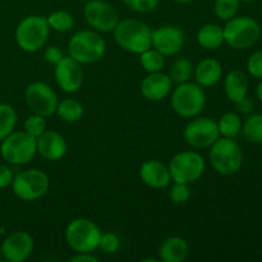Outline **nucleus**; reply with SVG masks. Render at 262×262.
<instances>
[{
  "mask_svg": "<svg viewBox=\"0 0 262 262\" xmlns=\"http://www.w3.org/2000/svg\"><path fill=\"white\" fill-rule=\"evenodd\" d=\"M239 0H215L214 12L222 20H229L235 17L239 10Z\"/></svg>",
  "mask_w": 262,
  "mask_h": 262,
  "instance_id": "obj_31",
  "label": "nucleus"
},
{
  "mask_svg": "<svg viewBox=\"0 0 262 262\" xmlns=\"http://www.w3.org/2000/svg\"><path fill=\"white\" fill-rule=\"evenodd\" d=\"M50 30L56 31V32H69L74 27V18L67 10H55L50 13L49 17H46Z\"/></svg>",
  "mask_w": 262,
  "mask_h": 262,
  "instance_id": "obj_29",
  "label": "nucleus"
},
{
  "mask_svg": "<svg viewBox=\"0 0 262 262\" xmlns=\"http://www.w3.org/2000/svg\"><path fill=\"white\" fill-rule=\"evenodd\" d=\"M209 156L211 166L220 176H234L243 165V151L234 138H217L210 146Z\"/></svg>",
  "mask_w": 262,
  "mask_h": 262,
  "instance_id": "obj_1",
  "label": "nucleus"
},
{
  "mask_svg": "<svg viewBox=\"0 0 262 262\" xmlns=\"http://www.w3.org/2000/svg\"><path fill=\"white\" fill-rule=\"evenodd\" d=\"M176 3H178V4H188V3L193 2V0H174Z\"/></svg>",
  "mask_w": 262,
  "mask_h": 262,
  "instance_id": "obj_42",
  "label": "nucleus"
},
{
  "mask_svg": "<svg viewBox=\"0 0 262 262\" xmlns=\"http://www.w3.org/2000/svg\"><path fill=\"white\" fill-rule=\"evenodd\" d=\"M83 17L97 32H112L119 23L118 10L105 0H91L83 7Z\"/></svg>",
  "mask_w": 262,
  "mask_h": 262,
  "instance_id": "obj_13",
  "label": "nucleus"
},
{
  "mask_svg": "<svg viewBox=\"0 0 262 262\" xmlns=\"http://www.w3.org/2000/svg\"><path fill=\"white\" fill-rule=\"evenodd\" d=\"M248 77L247 74L239 69L230 71L224 78V91L229 101L238 102L243 97L247 96L248 92Z\"/></svg>",
  "mask_w": 262,
  "mask_h": 262,
  "instance_id": "obj_22",
  "label": "nucleus"
},
{
  "mask_svg": "<svg viewBox=\"0 0 262 262\" xmlns=\"http://www.w3.org/2000/svg\"><path fill=\"white\" fill-rule=\"evenodd\" d=\"M18 115L14 107L9 104H0V141L14 132Z\"/></svg>",
  "mask_w": 262,
  "mask_h": 262,
  "instance_id": "obj_28",
  "label": "nucleus"
},
{
  "mask_svg": "<svg viewBox=\"0 0 262 262\" xmlns=\"http://www.w3.org/2000/svg\"><path fill=\"white\" fill-rule=\"evenodd\" d=\"M168 196H169V200H170L173 204L176 205L186 204V202L191 199V191H189L188 184L177 183V182H174L173 186L169 188Z\"/></svg>",
  "mask_w": 262,
  "mask_h": 262,
  "instance_id": "obj_33",
  "label": "nucleus"
},
{
  "mask_svg": "<svg viewBox=\"0 0 262 262\" xmlns=\"http://www.w3.org/2000/svg\"><path fill=\"white\" fill-rule=\"evenodd\" d=\"M189 255V246L184 238L169 237L159 248V258L164 262H183Z\"/></svg>",
  "mask_w": 262,
  "mask_h": 262,
  "instance_id": "obj_21",
  "label": "nucleus"
},
{
  "mask_svg": "<svg viewBox=\"0 0 262 262\" xmlns=\"http://www.w3.org/2000/svg\"><path fill=\"white\" fill-rule=\"evenodd\" d=\"M120 247V239L115 233L113 232H106L101 233V237H100L99 242V248L106 255H113V253L117 252Z\"/></svg>",
  "mask_w": 262,
  "mask_h": 262,
  "instance_id": "obj_34",
  "label": "nucleus"
},
{
  "mask_svg": "<svg viewBox=\"0 0 262 262\" xmlns=\"http://www.w3.org/2000/svg\"><path fill=\"white\" fill-rule=\"evenodd\" d=\"M256 96H257V99L260 100V102L262 104V79L260 83L257 84V87H256Z\"/></svg>",
  "mask_w": 262,
  "mask_h": 262,
  "instance_id": "obj_41",
  "label": "nucleus"
},
{
  "mask_svg": "<svg viewBox=\"0 0 262 262\" xmlns=\"http://www.w3.org/2000/svg\"><path fill=\"white\" fill-rule=\"evenodd\" d=\"M235 105H237V109L241 114L250 115L251 113L253 112V109H255V104H253L252 100L247 96L243 97V99L239 100L238 102H235Z\"/></svg>",
  "mask_w": 262,
  "mask_h": 262,
  "instance_id": "obj_39",
  "label": "nucleus"
},
{
  "mask_svg": "<svg viewBox=\"0 0 262 262\" xmlns=\"http://www.w3.org/2000/svg\"><path fill=\"white\" fill-rule=\"evenodd\" d=\"M55 82L61 91L67 94H74L83 83V71L81 64L71 56H64L54 69Z\"/></svg>",
  "mask_w": 262,
  "mask_h": 262,
  "instance_id": "obj_14",
  "label": "nucleus"
},
{
  "mask_svg": "<svg viewBox=\"0 0 262 262\" xmlns=\"http://www.w3.org/2000/svg\"><path fill=\"white\" fill-rule=\"evenodd\" d=\"M100 237L99 225L86 217H77L67 225L66 242L74 252H94L99 248Z\"/></svg>",
  "mask_w": 262,
  "mask_h": 262,
  "instance_id": "obj_7",
  "label": "nucleus"
},
{
  "mask_svg": "<svg viewBox=\"0 0 262 262\" xmlns=\"http://www.w3.org/2000/svg\"><path fill=\"white\" fill-rule=\"evenodd\" d=\"M13 177L14 176L12 173V169L5 164H0V189L12 186Z\"/></svg>",
  "mask_w": 262,
  "mask_h": 262,
  "instance_id": "obj_38",
  "label": "nucleus"
},
{
  "mask_svg": "<svg viewBox=\"0 0 262 262\" xmlns=\"http://www.w3.org/2000/svg\"><path fill=\"white\" fill-rule=\"evenodd\" d=\"M168 168L171 181L189 184L199 181L204 176L206 161L204 156L196 151H182L171 158Z\"/></svg>",
  "mask_w": 262,
  "mask_h": 262,
  "instance_id": "obj_10",
  "label": "nucleus"
},
{
  "mask_svg": "<svg viewBox=\"0 0 262 262\" xmlns=\"http://www.w3.org/2000/svg\"><path fill=\"white\" fill-rule=\"evenodd\" d=\"M247 71L255 78L262 79V50L251 54L247 60Z\"/></svg>",
  "mask_w": 262,
  "mask_h": 262,
  "instance_id": "obj_36",
  "label": "nucleus"
},
{
  "mask_svg": "<svg viewBox=\"0 0 262 262\" xmlns=\"http://www.w3.org/2000/svg\"><path fill=\"white\" fill-rule=\"evenodd\" d=\"M50 187V179L40 169H27L13 177V193L22 201L32 202L45 196Z\"/></svg>",
  "mask_w": 262,
  "mask_h": 262,
  "instance_id": "obj_8",
  "label": "nucleus"
},
{
  "mask_svg": "<svg viewBox=\"0 0 262 262\" xmlns=\"http://www.w3.org/2000/svg\"><path fill=\"white\" fill-rule=\"evenodd\" d=\"M56 114L64 122L74 123L78 122L83 117V105L74 99H64L59 101L58 107H56Z\"/></svg>",
  "mask_w": 262,
  "mask_h": 262,
  "instance_id": "obj_26",
  "label": "nucleus"
},
{
  "mask_svg": "<svg viewBox=\"0 0 262 262\" xmlns=\"http://www.w3.org/2000/svg\"><path fill=\"white\" fill-rule=\"evenodd\" d=\"M243 137L251 143H262V114H250L243 122L242 130Z\"/></svg>",
  "mask_w": 262,
  "mask_h": 262,
  "instance_id": "obj_27",
  "label": "nucleus"
},
{
  "mask_svg": "<svg viewBox=\"0 0 262 262\" xmlns=\"http://www.w3.org/2000/svg\"><path fill=\"white\" fill-rule=\"evenodd\" d=\"M50 35V27L43 15H28L23 18L15 30V41L26 53H36L45 46Z\"/></svg>",
  "mask_w": 262,
  "mask_h": 262,
  "instance_id": "obj_6",
  "label": "nucleus"
},
{
  "mask_svg": "<svg viewBox=\"0 0 262 262\" xmlns=\"http://www.w3.org/2000/svg\"><path fill=\"white\" fill-rule=\"evenodd\" d=\"M170 104L174 113L181 118L199 117L206 104L204 87L189 81L179 83L171 92Z\"/></svg>",
  "mask_w": 262,
  "mask_h": 262,
  "instance_id": "obj_5",
  "label": "nucleus"
},
{
  "mask_svg": "<svg viewBox=\"0 0 262 262\" xmlns=\"http://www.w3.org/2000/svg\"><path fill=\"white\" fill-rule=\"evenodd\" d=\"M193 76L196 78V83L204 89L212 87L223 78V67L216 59L206 58L194 67Z\"/></svg>",
  "mask_w": 262,
  "mask_h": 262,
  "instance_id": "obj_20",
  "label": "nucleus"
},
{
  "mask_svg": "<svg viewBox=\"0 0 262 262\" xmlns=\"http://www.w3.org/2000/svg\"><path fill=\"white\" fill-rule=\"evenodd\" d=\"M194 67L192 61L189 60L187 56H182V58L176 59L173 64L169 69V77L171 78L173 83H183V82H188L191 77L193 76Z\"/></svg>",
  "mask_w": 262,
  "mask_h": 262,
  "instance_id": "obj_25",
  "label": "nucleus"
},
{
  "mask_svg": "<svg viewBox=\"0 0 262 262\" xmlns=\"http://www.w3.org/2000/svg\"><path fill=\"white\" fill-rule=\"evenodd\" d=\"M220 137L217 123L207 117H194L186 125L183 138L193 148H210Z\"/></svg>",
  "mask_w": 262,
  "mask_h": 262,
  "instance_id": "obj_12",
  "label": "nucleus"
},
{
  "mask_svg": "<svg viewBox=\"0 0 262 262\" xmlns=\"http://www.w3.org/2000/svg\"><path fill=\"white\" fill-rule=\"evenodd\" d=\"M37 154L36 138L25 130L12 132L2 141L0 155L8 164L25 165L28 164Z\"/></svg>",
  "mask_w": 262,
  "mask_h": 262,
  "instance_id": "obj_9",
  "label": "nucleus"
},
{
  "mask_svg": "<svg viewBox=\"0 0 262 262\" xmlns=\"http://www.w3.org/2000/svg\"><path fill=\"white\" fill-rule=\"evenodd\" d=\"M3 258V252H2V245H0V261H2Z\"/></svg>",
  "mask_w": 262,
  "mask_h": 262,
  "instance_id": "obj_44",
  "label": "nucleus"
},
{
  "mask_svg": "<svg viewBox=\"0 0 262 262\" xmlns=\"http://www.w3.org/2000/svg\"><path fill=\"white\" fill-rule=\"evenodd\" d=\"M140 61L142 68L147 73H156V72L163 71L165 66V56L161 53H159L156 49H147L143 53L140 54Z\"/></svg>",
  "mask_w": 262,
  "mask_h": 262,
  "instance_id": "obj_30",
  "label": "nucleus"
},
{
  "mask_svg": "<svg viewBox=\"0 0 262 262\" xmlns=\"http://www.w3.org/2000/svg\"><path fill=\"white\" fill-rule=\"evenodd\" d=\"M71 262H97V257H95L91 252H76L73 257L69 258Z\"/></svg>",
  "mask_w": 262,
  "mask_h": 262,
  "instance_id": "obj_40",
  "label": "nucleus"
},
{
  "mask_svg": "<svg viewBox=\"0 0 262 262\" xmlns=\"http://www.w3.org/2000/svg\"><path fill=\"white\" fill-rule=\"evenodd\" d=\"M37 154L49 161H58L66 156L68 145L60 133L46 129L40 137L36 138Z\"/></svg>",
  "mask_w": 262,
  "mask_h": 262,
  "instance_id": "obj_17",
  "label": "nucleus"
},
{
  "mask_svg": "<svg viewBox=\"0 0 262 262\" xmlns=\"http://www.w3.org/2000/svg\"><path fill=\"white\" fill-rule=\"evenodd\" d=\"M82 2H84V3H87V2H91V0H82Z\"/></svg>",
  "mask_w": 262,
  "mask_h": 262,
  "instance_id": "obj_45",
  "label": "nucleus"
},
{
  "mask_svg": "<svg viewBox=\"0 0 262 262\" xmlns=\"http://www.w3.org/2000/svg\"><path fill=\"white\" fill-rule=\"evenodd\" d=\"M224 42L234 50H247L258 42L261 27L256 19L248 15L233 17L223 27Z\"/></svg>",
  "mask_w": 262,
  "mask_h": 262,
  "instance_id": "obj_4",
  "label": "nucleus"
},
{
  "mask_svg": "<svg viewBox=\"0 0 262 262\" xmlns=\"http://www.w3.org/2000/svg\"><path fill=\"white\" fill-rule=\"evenodd\" d=\"M68 53L79 64H94L104 58L106 42L97 31L82 30L68 41Z\"/></svg>",
  "mask_w": 262,
  "mask_h": 262,
  "instance_id": "obj_2",
  "label": "nucleus"
},
{
  "mask_svg": "<svg viewBox=\"0 0 262 262\" xmlns=\"http://www.w3.org/2000/svg\"><path fill=\"white\" fill-rule=\"evenodd\" d=\"M196 40L197 43L205 50H216L224 43L223 27L215 23H206L199 30Z\"/></svg>",
  "mask_w": 262,
  "mask_h": 262,
  "instance_id": "obj_23",
  "label": "nucleus"
},
{
  "mask_svg": "<svg viewBox=\"0 0 262 262\" xmlns=\"http://www.w3.org/2000/svg\"><path fill=\"white\" fill-rule=\"evenodd\" d=\"M43 58L48 63L55 66L56 63L61 60L64 58V54L58 46H49V48L45 49V53H43Z\"/></svg>",
  "mask_w": 262,
  "mask_h": 262,
  "instance_id": "obj_37",
  "label": "nucleus"
},
{
  "mask_svg": "<svg viewBox=\"0 0 262 262\" xmlns=\"http://www.w3.org/2000/svg\"><path fill=\"white\" fill-rule=\"evenodd\" d=\"M184 32L177 26H163L151 31V48L164 56L178 54L184 45Z\"/></svg>",
  "mask_w": 262,
  "mask_h": 262,
  "instance_id": "obj_15",
  "label": "nucleus"
},
{
  "mask_svg": "<svg viewBox=\"0 0 262 262\" xmlns=\"http://www.w3.org/2000/svg\"><path fill=\"white\" fill-rule=\"evenodd\" d=\"M113 32L118 45L125 51L141 54L151 48V28L137 18L119 20Z\"/></svg>",
  "mask_w": 262,
  "mask_h": 262,
  "instance_id": "obj_3",
  "label": "nucleus"
},
{
  "mask_svg": "<svg viewBox=\"0 0 262 262\" xmlns=\"http://www.w3.org/2000/svg\"><path fill=\"white\" fill-rule=\"evenodd\" d=\"M25 100L32 114L50 117L55 114L59 100L58 95L46 82L36 81L28 84L25 91Z\"/></svg>",
  "mask_w": 262,
  "mask_h": 262,
  "instance_id": "obj_11",
  "label": "nucleus"
},
{
  "mask_svg": "<svg viewBox=\"0 0 262 262\" xmlns=\"http://www.w3.org/2000/svg\"><path fill=\"white\" fill-rule=\"evenodd\" d=\"M217 128L222 137L235 138L242 130V119L238 114L232 112L224 113L217 120Z\"/></svg>",
  "mask_w": 262,
  "mask_h": 262,
  "instance_id": "obj_24",
  "label": "nucleus"
},
{
  "mask_svg": "<svg viewBox=\"0 0 262 262\" xmlns=\"http://www.w3.org/2000/svg\"><path fill=\"white\" fill-rule=\"evenodd\" d=\"M239 2H242V3H246V4H251V3L256 2V0H239Z\"/></svg>",
  "mask_w": 262,
  "mask_h": 262,
  "instance_id": "obj_43",
  "label": "nucleus"
},
{
  "mask_svg": "<svg viewBox=\"0 0 262 262\" xmlns=\"http://www.w3.org/2000/svg\"><path fill=\"white\" fill-rule=\"evenodd\" d=\"M46 119L45 117L38 114H32L25 120V124H23V129L25 132H27L28 135L32 136V137L37 138L42 135L46 130Z\"/></svg>",
  "mask_w": 262,
  "mask_h": 262,
  "instance_id": "obj_32",
  "label": "nucleus"
},
{
  "mask_svg": "<svg viewBox=\"0 0 262 262\" xmlns=\"http://www.w3.org/2000/svg\"><path fill=\"white\" fill-rule=\"evenodd\" d=\"M140 178L150 188L161 189L170 184L171 177L169 168L161 161L151 159L146 160L140 168Z\"/></svg>",
  "mask_w": 262,
  "mask_h": 262,
  "instance_id": "obj_19",
  "label": "nucleus"
},
{
  "mask_svg": "<svg viewBox=\"0 0 262 262\" xmlns=\"http://www.w3.org/2000/svg\"><path fill=\"white\" fill-rule=\"evenodd\" d=\"M35 241L30 233L25 230L13 232L2 243L3 258L9 262H23L33 252Z\"/></svg>",
  "mask_w": 262,
  "mask_h": 262,
  "instance_id": "obj_16",
  "label": "nucleus"
},
{
  "mask_svg": "<svg viewBox=\"0 0 262 262\" xmlns=\"http://www.w3.org/2000/svg\"><path fill=\"white\" fill-rule=\"evenodd\" d=\"M173 81L163 72L148 73L141 82V94L148 101H161L170 95Z\"/></svg>",
  "mask_w": 262,
  "mask_h": 262,
  "instance_id": "obj_18",
  "label": "nucleus"
},
{
  "mask_svg": "<svg viewBox=\"0 0 262 262\" xmlns=\"http://www.w3.org/2000/svg\"><path fill=\"white\" fill-rule=\"evenodd\" d=\"M129 9L137 13H150L158 8L160 0H122Z\"/></svg>",
  "mask_w": 262,
  "mask_h": 262,
  "instance_id": "obj_35",
  "label": "nucleus"
}]
</instances>
